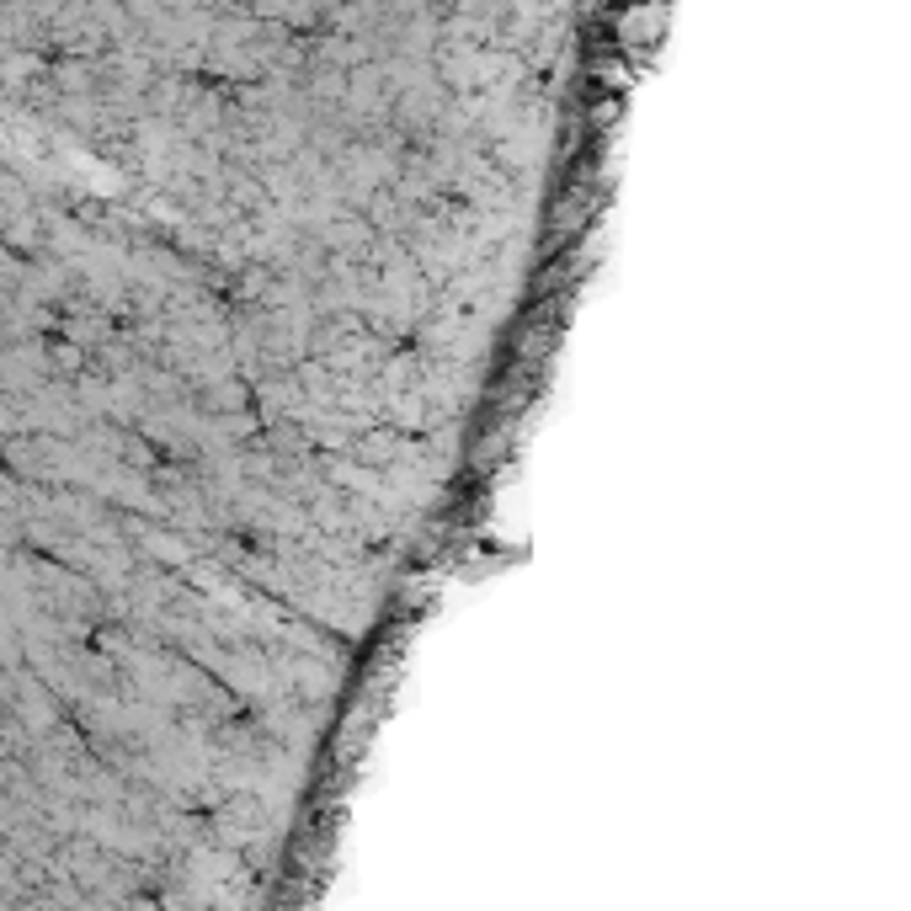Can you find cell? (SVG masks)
<instances>
[{
    "label": "cell",
    "instance_id": "cell-1",
    "mask_svg": "<svg viewBox=\"0 0 911 911\" xmlns=\"http://www.w3.org/2000/svg\"><path fill=\"white\" fill-rule=\"evenodd\" d=\"M352 459H357V464H368V470H389V464H400V459H405V437H400L394 427L363 432V437H352Z\"/></svg>",
    "mask_w": 911,
    "mask_h": 911
}]
</instances>
